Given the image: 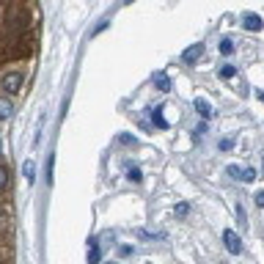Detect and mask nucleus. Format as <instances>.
I'll return each instance as SVG.
<instances>
[{"mask_svg":"<svg viewBox=\"0 0 264 264\" xmlns=\"http://www.w3.org/2000/svg\"><path fill=\"white\" fill-rule=\"evenodd\" d=\"M22 83H25L22 72H6L3 80H0V88L6 94H17V91H22Z\"/></svg>","mask_w":264,"mask_h":264,"instance_id":"f257e3e1","label":"nucleus"},{"mask_svg":"<svg viewBox=\"0 0 264 264\" xmlns=\"http://www.w3.org/2000/svg\"><path fill=\"white\" fill-rule=\"evenodd\" d=\"M223 242H226V250H229L231 256H240V253H242V240L237 237V231L226 229V231H223Z\"/></svg>","mask_w":264,"mask_h":264,"instance_id":"f03ea898","label":"nucleus"},{"mask_svg":"<svg viewBox=\"0 0 264 264\" xmlns=\"http://www.w3.org/2000/svg\"><path fill=\"white\" fill-rule=\"evenodd\" d=\"M201 55H204V44H190V47L182 53V61H185V64H196Z\"/></svg>","mask_w":264,"mask_h":264,"instance_id":"7ed1b4c3","label":"nucleus"},{"mask_svg":"<svg viewBox=\"0 0 264 264\" xmlns=\"http://www.w3.org/2000/svg\"><path fill=\"white\" fill-rule=\"evenodd\" d=\"M242 28H245V30H253V33H256V30L264 28V22H261L259 14H245V17H242Z\"/></svg>","mask_w":264,"mask_h":264,"instance_id":"20e7f679","label":"nucleus"},{"mask_svg":"<svg viewBox=\"0 0 264 264\" xmlns=\"http://www.w3.org/2000/svg\"><path fill=\"white\" fill-rule=\"evenodd\" d=\"M154 88H157V91H162V94H168V91H171V77H168L165 72H157L154 74Z\"/></svg>","mask_w":264,"mask_h":264,"instance_id":"39448f33","label":"nucleus"},{"mask_svg":"<svg viewBox=\"0 0 264 264\" xmlns=\"http://www.w3.org/2000/svg\"><path fill=\"white\" fill-rule=\"evenodd\" d=\"M11 113H14V102H11L9 97H0V121L11 118Z\"/></svg>","mask_w":264,"mask_h":264,"instance_id":"423d86ee","label":"nucleus"},{"mask_svg":"<svg viewBox=\"0 0 264 264\" xmlns=\"http://www.w3.org/2000/svg\"><path fill=\"white\" fill-rule=\"evenodd\" d=\"M196 110H198V116L204 118V121H209L212 118V108H209V102H206V99H196Z\"/></svg>","mask_w":264,"mask_h":264,"instance_id":"0eeeda50","label":"nucleus"},{"mask_svg":"<svg viewBox=\"0 0 264 264\" xmlns=\"http://www.w3.org/2000/svg\"><path fill=\"white\" fill-rule=\"evenodd\" d=\"M152 121L160 129H168V121H165V116H162V108H152Z\"/></svg>","mask_w":264,"mask_h":264,"instance_id":"6e6552de","label":"nucleus"},{"mask_svg":"<svg viewBox=\"0 0 264 264\" xmlns=\"http://www.w3.org/2000/svg\"><path fill=\"white\" fill-rule=\"evenodd\" d=\"M127 179L135 182V185H141V182H143V171L138 165H127Z\"/></svg>","mask_w":264,"mask_h":264,"instance_id":"1a4fd4ad","label":"nucleus"},{"mask_svg":"<svg viewBox=\"0 0 264 264\" xmlns=\"http://www.w3.org/2000/svg\"><path fill=\"white\" fill-rule=\"evenodd\" d=\"M88 261H91V264L99 261V245H97V240H88Z\"/></svg>","mask_w":264,"mask_h":264,"instance_id":"9d476101","label":"nucleus"},{"mask_svg":"<svg viewBox=\"0 0 264 264\" xmlns=\"http://www.w3.org/2000/svg\"><path fill=\"white\" fill-rule=\"evenodd\" d=\"M217 47H220V53H223V55H231V53H234V41H231V39H223Z\"/></svg>","mask_w":264,"mask_h":264,"instance_id":"9b49d317","label":"nucleus"},{"mask_svg":"<svg viewBox=\"0 0 264 264\" xmlns=\"http://www.w3.org/2000/svg\"><path fill=\"white\" fill-rule=\"evenodd\" d=\"M234 74H237V69L231 66V64H223V66H220V77L231 80V77H234Z\"/></svg>","mask_w":264,"mask_h":264,"instance_id":"f8f14e48","label":"nucleus"},{"mask_svg":"<svg viewBox=\"0 0 264 264\" xmlns=\"http://www.w3.org/2000/svg\"><path fill=\"white\" fill-rule=\"evenodd\" d=\"M9 187V168L0 165V190H6Z\"/></svg>","mask_w":264,"mask_h":264,"instance_id":"ddd939ff","label":"nucleus"},{"mask_svg":"<svg viewBox=\"0 0 264 264\" xmlns=\"http://www.w3.org/2000/svg\"><path fill=\"white\" fill-rule=\"evenodd\" d=\"M217 146H220V152H231V149H234V138H223Z\"/></svg>","mask_w":264,"mask_h":264,"instance_id":"4468645a","label":"nucleus"},{"mask_svg":"<svg viewBox=\"0 0 264 264\" xmlns=\"http://www.w3.org/2000/svg\"><path fill=\"white\" fill-rule=\"evenodd\" d=\"M33 171H36L33 160H25V179H28V182H33Z\"/></svg>","mask_w":264,"mask_h":264,"instance_id":"2eb2a0df","label":"nucleus"},{"mask_svg":"<svg viewBox=\"0 0 264 264\" xmlns=\"http://www.w3.org/2000/svg\"><path fill=\"white\" fill-rule=\"evenodd\" d=\"M11 30H20V28H25V20H22V17L20 14H14V17H11Z\"/></svg>","mask_w":264,"mask_h":264,"instance_id":"dca6fc26","label":"nucleus"},{"mask_svg":"<svg viewBox=\"0 0 264 264\" xmlns=\"http://www.w3.org/2000/svg\"><path fill=\"white\" fill-rule=\"evenodd\" d=\"M240 179L242 182H256V171H253V168H245V171L240 173Z\"/></svg>","mask_w":264,"mask_h":264,"instance_id":"f3484780","label":"nucleus"},{"mask_svg":"<svg viewBox=\"0 0 264 264\" xmlns=\"http://www.w3.org/2000/svg\"><path fill=\"white\" fill-rule=\"evenodd\" d=\"M190 215V204H179L176 206V217H187Z\"/></svg>","mask_w":264,"mask_h":264,"instance_id":"a211bd4d","label":"nucleus"},{"mask_svg":"<svg viewBox=\"0 0 264 264\" xmlns=\"http://www.w3.org/2000/svg\"><path fill=\"white\" fill-rule=\"evenodd\" d=\"M53 165H55V157L47 160V182H53Z\"/></svg>","mask_w":264,"mask_h":264,"instance_id":"6ab92c4d","label":"nucleus"},{"mask_svg":"<svg viewBox=\"0 0 264 264\" xmlns=\"http://www.w3.org/2000/svg\"><path fill=\"white\" fill-rule=\"evenodd\" d=\"M237 217H240V220H242V226H245V220H248V215H245V206H242V204L237 206Z\"/></svg>","mask_w":264,"mask_h":264,"instance_id":"aec40b11","label":"nucleus"},{"mask_svg":"<svg viewBox=\"0 0 264 264\" xmlns=\"http://www.w3.org/2000/svg\"><path fill=\"white\" fill-rule=\"evenodd\" d=\"M253 201H256V206H264V190H259V193H256V196H253Z\"/></svg>","mask_w":264,"mask_h":264,"instance_id":"412c9836","label":"nucleus"},{"mask_svg":"<svg viewBox=\"0 0 264 264\" xmlns=\"http://www.w3.org/2000/svg\"><path fill=\"white\" fill-rule=\"evenodd\" d=\"M240 168H237V165H229V176H234V179H240Z\"/></svg>","mask_w":264,"mask_h":264,"instance_id":"4be33fe9","label":"nucleus"},{"mask_svg":"<svg viewBox=\"0 0 264 264\" xmlns=\"http://www.w3.org/2000/svg\"><path fill=\"white\" fill-rule=\"evenodd\" d=\"M118 253H121V256H129V253H132V245H121V248H118Z\"/></svg>","mask_w":264,"mask_h":264,"instance_id":"5701e85b","label":"nucleus"},{"mask_svg":"<svg viewBox=\"0 0 264 264\" xmlns=\"http://www.w3.org/2000/svg\"><path fill=\"white\" fill-rule=\"evenodd\" d=\"M118 143H127V146H129V143H135V138H129V135H121V138H118Z\"/></svg>","mask_w":264,"mask_h":264,"instance_id":"b1692460","label":"nucleus"},{"mask_svg":"<svg viewBox=\"0 0 264 264\" xmlns=\"http://www.w3.org/2000/svg\"><path fill=\"white\" fill-rule=\"evenodd\" d=\"M256 97H259V99H261V102H264V91H259V94H256Z\"/></svg>","mask_w":264,"mask_h":264,"instance_id":"393cba45","label":"nucleus"},{"mask_svg":"<svg viewBox=\"0 0 264 264\" xmlns=\"http://www.w3.org/2000/svg\"><path fill=\"white\" fill-rule=\"evenodd\" d=\"M110 264H116V261H110Z\"/></svg>","mask_w":264,"mask_h":264,"instance_id":"a878e982","label":"nucleus"}]
</instances>
